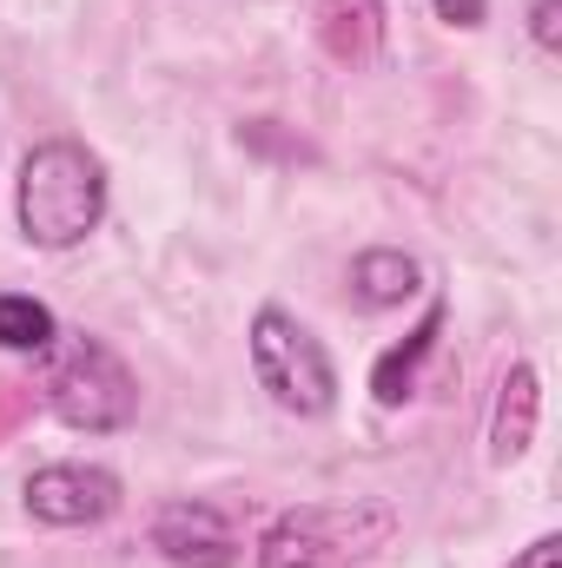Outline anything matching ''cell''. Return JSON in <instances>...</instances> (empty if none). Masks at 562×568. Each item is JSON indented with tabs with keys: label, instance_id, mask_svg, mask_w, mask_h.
Wrapping results in <instances>:
<instances>
[{
	"label": "cell",
	"instance_id": "1",
	"mask_svg": "<svg viewBox=\"0 0 562 568\" xmlns=\"http://www.w3.org/2000/svg\"><path fill=\"white\" fill-rule=\"evenodd\" d=\"M13 212L27 245L40 252H67L80 239L100 232L107 219V165L73 140H47L20 159V185H13Z\"/></svg>",
	"mask_w": 562,
	"mask_h": 568
},
{
	"label": "cell",
	"instance_id": "2",
	"mask_svg": "<svg viewBox=\"0 0 562 568\" xmlns=\"http://www.w3.org/2000/svg\"><path fill=\"white\" fill-rule=\"evenodd\" d=\"M391 536H398L391 503H371V496H358V503H304V509H284L259 536V568H351V562H371Z\"/></svg>",
	"mask_w": 562,
	"mask_h": 568
},
{
	"label": "cell",
	"instance_id": "3",
	"mask_svg": "<svg viewBox=\"0 0 562 568\" xmlns=\"http://www.w3.org/2000/svg\"><path fill=\"white\" fill-rule=\"evenodd\" d=\"M40 397H47V410H53L60 424L87 429V436H113V429H127L140 417V384H133V371H127L100 337H73V344L47 364Z\"/></svg>",
	"mask_w": 562,
	"mask_h": 568
},
{
	"label": "cell",
	"instance_id": "4",
	"mask_svg": "<svg viewBox=\"0 0 562 568\" xmlns=\"http://www.w3.org/2000/svg\"><path fill=\"white\" fill-rule=\"evenodd\" d=\"M252 377L291 417H324L338 404V364H331V351L291 311H279V304H265L252 317Z\"/></svg>",
	"mask_w": 562,
	"mask_h": 568
},
{
	"label": "cell",
	"instance_id": "5",
	"mask_svg": "<svg viewBox=\"0 0 562 568\" xmlns=\"http://www.w3.org/2000/svg\"><path fill=\"white\" fill-rule=\"evenodd\" d=\"M120 509V476L100 463H47L27 476V516L53 529H87Z\"/></svg>",
	"mask_w": 562,
	"mask_h": 568
},
{
	"label": "cell",
	"instance_id": "6",
	"mask_svg": "<svg viewBox=\"0 0 562 568\" xmlns=\"http://www.w3.org/2000/svg\"><path fill=\"white\" fill-rule=\"evenodd\" d=\"M152 549L179 568H232L239 562V536L212 503H165L152 516Z\"/></svg>",
	"mask_w": 562,
	"mask_h": 568
},
{
	"label": "cell",
	"instance_id": "7",
	"mask_svg": "<svg viewBox=\"0 0 562 568\" xmlns=\"http://www.w3.org/2000/svg\"><path fill=\"white\" fill-rule=\"evenodd\" d=\"M536 417H543V377H536L530 364H516V371L503 377V390H496V410H490V463H496V469H510V463L530 456Z\"/></svg>",
	"mask_w": 562,
	"mask_h": 568
},
{
	"label": "cell",
	"instance_id": "8",
	"mask_svg": "<svg viewBox=\"0 0 562 568\" xmlns=\"http://www.w3.org/2000/svg\"><path fill=\"white\" fill-rule=\"evenodd\" d=\"M318 47L338 67H371L384 47V0H318Z\"/></svg>",
	"mask_w": 562,
	"mask_h": 568
},
{
	"label": "cell",
	"instance_id": "9",
	"mask_svg": "<svg viewBox=\"0 0 562 568\" xmlns=\"http://www.w3.org/2000/svg\"><path fill=\"white\" fill-rule=\"evenodd\" d=\"M418 291H423V265L411 258V252L371 245V252L351 258V297H358L364 311H398V304L418 297Z\"/></svg>",
	"mask_w": 562,
	"mask_h": 568
},
{
	"label": "cell",
	"instance_id": "10",
	"mask_svg": "<svg viewBox=\"0 0 562 568\" xmlns=\"http://www.w3.org/2000/svg\"><path fill=\"white\" fill-rule=\"evenodd\" d=\"M436 337H443V304H430L418 331H411L398 351H384V357H378V371H371L378 404H404V397H418V371H423V357L436 351Z\"/></svg>",
	"mask_w": 562,
	"mask_h": 568
},
{
	"label": "cell",
	"instance_id": "11",
	"mask_svg": "<svg viewBox=\"0 0 562 568\" xmlns=\"http://www.w3.org/2000/svg\"><path fill=\"white\" fill-rule=\"evenodd\" d=\"M60 337L53 311L27 291H0V351H20V357H47Z\"/></svg>",
	"mask_w": 562,
	"mask_h": 568
},
{
	"label": "cell",
	"instance_id": "12",
	"mask_svg": "<svg viewBox=\"0 0 562 568\" xmlns=\"http://www.w3.org/2000/svg\"><path fill=\"white\" fill-rule=\"evenodd\" d=\"M530 33H536L543 53H556L562 47V0H536V7H530Z\"/></svg>",
	"mask_w": 562,
	"mask_h": 568
},
{
	"label": "cell",
	"instance_id": "13",
	"mask_svg": "<svg viewBox=\"0 0 562 568\" xmlns=\"http://www.w3.org/2000/svg\"><path fill=\"white\" fill-rule=\"evenodd\" d=\"M443 27H483L490 20V0H430Z\"/></svg>",
	"mask_w": 562,
	"mask_h": 568
},
{
	"label": "cell",
	"instance_id": "14",
	"mask_svg": "<svg viewBox=\"0 0 562 568\" xmlns=\"http://www.w3.org/2000/svg\"><path fill=\"white\" fill-rule=\"evenodd\" d=\"M510 568H562V536H536V542H530Z\"/></svg>",
	"mask_w": 562,
	"mask_h": 568
}]
</instances>
